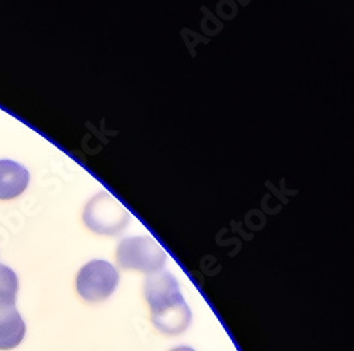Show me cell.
Here are the masks:
<instances>
[{"instance_id": "1", "label": "cell", "mask_w": 354, "mask_h": 351, "mask_svg": "<svg viewBox=\"0 0 354 351\" xmlns=\"http://www.w3.org/2000/svg\"><path fill=\"white\" fill-rule=\"evenodd\" d=\"M145 298L158 330L167 336H177L187 330L192 323V310L182 295L179 282L170 272L160 271L147 276Z\"/></svg>"}, {"instance_id": "2", "label": "cell", "mask_w": 354, "mask_h": 351, "mask_svg": "<svg viewBox=\"0 0 354 351\" xmlns=\"http://www.w3.org/2000/svg\"><path fill=\"white\" fill-rule=\"evenodd\" d=\"M116 260L124 269L152 275L163 271L167 255L160 244L151 237H129L118 245Z\"/></svg>"}, {"instance_id": "3", "label": "cell", "mask_w": 354, "mask_h": 351, "mask_svg": "<svg viewBox=\"0 0 354 351\" xmlns=\"http://www.w3.org/2000/svg\"><path fill=\"white\" fill-rule=\"evenodd\" d=\"M120 283V274L108 260L94 259L80 269L75 281L78 295L86 302L108 299Z\"/></svg>"}, {"instance_id": "4", "label": "cell", "mask_w": 354, "mask_h": 351, "mask_svg": "<svg viewBox=\"0 0 354 351\" xmlns=\"http://www.w3.org/2000/svg\"><path fill=\"white\" fill-rule=\"evenodd\" d=\"M84 222L88 228L101 236H113L127 227L129 222V213L113 196L101 193L86 204Z\"/></svg>"}, {"instance_id": "5", "label": "cell", "mask_w": 354, "mask_h": 351, "mask_svg": "<svg viewBox=\"0 0 354 351\" xmlns=\"http://www.w3.org/2000/svg\"><path fill=\"white\" fill-rule=\"evenodd\" d=\"M30 182L28 170L10 159L0 160V200H12L21 196Z\"/></svg>"}, {"instance_id": "6", "label": "cell", "mask_w": 354, "mask_h": 351, "mask_svg": "<svg viewBox=\"0 0 354 351\" xmlns=\"http://www.w3.org/2000/svg\"><path fill=\"white\" fill-rule=\"evenodd\" d=\"M26 336V323L16 306L0 309V351L16 348Z\"/></svg>"}, {"instance_id": "7", "label": "cell", "mask_w": 354, "mask_h": 351, "mask_svg": "<svg viewBox=\"0 0 354 351\" xmlns=\"http://www.w3.org/2000/svg\"><path fill=\"white\" fill-rule=\"evenodd\" d=\"M19 279L15 271L0 263V309L16 306Z\"/></svg>"}, {"instance_id": "8", "label": "cell", "mask_w": 354, "mask_h": 351, "mask_svg": "<svg viewBox=\"0 0 354 351\" xmlns=\"http://www.w3.org/2000/svg\"><path fill=\"white\" fill-rule=\"evenodd\" d=\"M170 351H194L193 348H190V347H176V348H173V350H170Z\"/></svg>"}]
</instances>
